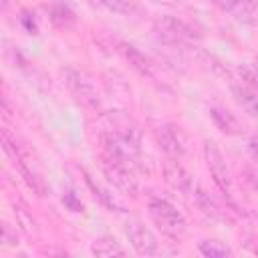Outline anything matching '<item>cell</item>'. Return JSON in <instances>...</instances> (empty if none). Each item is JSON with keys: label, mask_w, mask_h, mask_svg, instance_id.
Here are the masks:
<instances>
[{"label": "cell", "mask_w": 258, "mask_h": 258, "mask_svg": "<svg viewBox=\"0 0 258 258\" xmlns=\"http://www.w3.org/2000/svg\"><path fill=\"white\" fill-rule=\"evenodd\" d=\"M149 216L169 236H181L187 230L183 214L167 200H161V198L149 200Z\"/></svg>", "instance_id": "cell-1"}, {"label": "cell", "mask_w": 258, "mask_h": 258, "mask_svg": "<svg viewBox=\"0 0 258 258\" xmlns=\"http://www.w3.org/2000/svg\"><path fill=\"white\" fill-rule=\"evenodd\" d=\"M2 141H4V149H6V153L14 159V165L18 167V171H20V175L24 177V181L28 183V187H30L36 196H44V183H42V177L32 169V165L26 161L24 151L16 145V135H12L8 129H4V133H2Z\"/></svg>", "instance_id": "cell-2"}, {"label": "cell", "mask_w": 258, "mask_h": 258, "mask_svg": "<svg viewBox=\"0 0 258 258\" xmlns=\"http://www.w3.org/2000/svg\"><path fill=\"white\" fill-rule=\"evenodd\" d=\"M62 79L67 83V87L75 93V97L89 109H97L101 105V99H99V93H97V87L93 85V81L79 69L75 67H67L62 69Z\"/></svg>", "instance_id": "cell-3"}, {"label": "cell", "mask_w": 258, "mask_h": 258, "mask_svg": "<svg viewBox=\"0 0 258 258\" xmlns=\"http://www.w3.org/2000/svg\"><path fill=\"white\" fill-rule=\"evenodd\" d=\"M103 171L109 177V181H113L115 187H119L123 194L127 196H137V179L133 175V165L127 161H121L117 157H109L103 155Z\"/></svg>", "instance_id": "cell-4"}, {"label": "cell", "mask_w": 258, "mask_h": 258, "mask_svg": "<svg viewBox=\"0 0 258 258\" xmlns=\"http://www.w3.org/2000/svg\"><path fill=\"white\" fill-rule=\"evenodd\" d=\"M204 155H206V163H208V169L212 173L214 183L230 200V196H232V179H230V169L226 165V159H224L222 151L218 149V145L214 141H204Z\"/></svg>", "instance_id": "cell-5"}, {"label": "cell", "mask_w": 258, "mask_h": 258, "mask_svg": "<svg viewBox=\"0 0 258 258\" xmlns=\"http://www.w3.org/2000/svg\"><path fill=\"white\" fill-rule=\"evenodd\" d=\"M125 234H127V240L131 244V248L141 254V256H153L157 252V238L155 234L143 226L141 222H129L127 228H125Z\"/></svg>", "instance_id": "cell-6"}, {"label": "cell", "mask_w": 258, "mask_h": 258, "mask_svg": "<svg viewBox=\"0 0 258 258\" xmlns=\"http://www.w3.org/2000/svg\"><path fill=\"white\" fill-rule=\"evenodd\" d=\"M224 12L232 14L238 22L258 26V4L254 0H214Z\"/></svg>", "instance_id": "cell-7"}, {"label": "cell", "mask_w": 258, "mask_h": 258, "mask_svg": "<svg viewBox=\"0 0 258 258\" xmlns=\"http://www.w3.org/2000/svg\"><path fill=\"white\" fill-rule=\"evenodd\" d=\"M163 173H165V181L177 189L181 196H189L194 191V181H191V175L185 171V167L175 159V157H169L163 165Z\"/></svg>", "instance_id": "cell-8"}, {"label": "cell", "mask_w": 258, "mask_h": 258, "mask_svg": "<svg viewBox=\"0 0 258 258\" xmlns=\"http://www.w3.org/2000/svg\"><path fill=\"white\" fill-rule=\"evenodd\" d=\"M157 28H159V32H163V36H167V38H171L175 42L177 40H194L198 36L196 30L189 24H185L179 18H173V16L159 18L157 20Z\"/></svg>", "instance_id": "cell-9"}, {"label": "cell", "mask_w": 258, "mask_h": 258, "mask_svg": "<svg viewBox=\"0 0 258 258\" xmlns=\"http://www.w3.org/2000/svg\"><path fill=\"white\" fill-rule=\"evenodd\" d=\"M210 117H212V121L216 123V127L220 129V131H224L226 135H238L240 133V123H238V119L230 113V111H226V109H222V107H212L210 109Z\"/></svg>", "instance_id": "cell-10"}, {"label": "cell", "mask_w": 258, "mask_h": 258, "mask_svg": "<svg viewBox=\"0 0 258 258\" xmlns=\"http://www.w3.org/2000/svg\"><path fill=\"white\" fill-rule=\"evenodd\" d=\"M85 179H87V183H89L91 191L95 194V198H99V200H101V204H103L105 208H109L111 212H125V204H123L119 198H115L107 187H103L101 183H97L89 173H85Z\"/></svg>", "instance_id": "cell-11"}, {"label": "cell", "mask_w": 258, "mask_h": 258, "mask_svg": "<svg viewBox=\"0 0 258 258\" xmlns=\"http://www.w3.org/2000/svg\"><path fill=\"white\" fill-rule=\"evenodd\" d=\"M121 52H123V56L129 60V64L137 71V73H141V75H145V77H153V64H151V60L143 54V52H139L135 46H131V44H121Z\"/></svg>", "instance_id": "cell-12"}, {"label": "cell", "mask_w": 258, "mask_h": 258, "mask_svg": "<svg viewBox=\"0 0 258 258\" xmlns=\"http://www.w3.org/2000/svg\"><path fill=\"white\" fill-rule=\"evenodd\" d=\"M159 143H161L163 151L169 153L171 157H179L185 151L183 141L179 139V131H175V127H163L159 131Z\"/></svg>", "instance_id": "cell-13"}, {"label": "cell", "mask_w": 258, "mask_h": 258, "mask_svg": "<svg viewBox=\"0 0 258 258\" xmlns=\"http://www.w3.org/2000/svg\"><path fill=\"white\" fill-rule=\"evenodd\" d=\"M91 252L101 258H111V256H125L123 246L113 238V236H101L91 244Z\"/></svg>", "instance_id": "cell-14"}, {"label": "cell", "mask_w": 258, "mask_h": 258, "mask_svg": "<svg viewBox=\"0 0 258 258\" xmlns=\"http://www.w3.org/2000/svg\"><path fill=\"white\" fill-rule=\"evenodd\" d=\"M232 91H234V97L240 103V107L246 113H250L252 117H258V93H254V91H250L248 87H242V85H234Z\"/></svg>", "instance_id": "cell-15"}, {"label": "cell", "mask_w": 258, "mask_h": 258, "mask_svg": "<svg viewBox=\"0 0 258 258\" xmlns=\"http://www.w3.org/2000/svg\"><path fill=\"white\" fill-rule=\"evenodd\" d=\"M198 250L204 256H230L232 254V250L220 240H202L198 244Z\"/></svg>", "instance_id": "cell-16"}, {"label": "cell", "mask_w": 258, "mask_h": 258, "mask_svg": "<svg viewBox=\"0 0 258 258\" xmlns=\"http://www.w3.org/2000/svg\"><path fill=\"white\" fill-rule=\"evenodd\" d=\"M109 10H113V12H117V14H127V16H131V14H135L137 12V6L131 2V0H101Z\"/></svg>", "instance_id": "cell-17"}, {"label": "cell", "mask_w": 258, "mask_h": 258, "mask_svg": "<svg viewBox=\"0 0 258 258\" xmlns=\"http://www.w3.org/2000/svg\"><path fill=\"white\" fill-rule=\"evenodd\" d=\"M50 18H52V22L54 24H58V26H67L69 22H73L75 20V14L67 8V6H62V4H56V6H52V10H50Z\"/></svg>", "instance_id": "cell-18"}, {"label": "cell", "mask_w": 258, "mask_h": 258, "mask_svg": "<svg viewBox=\"0 0 258 258\" xmlns=\"http://www.w3.org/2000/svg\"><path fill=\"white\" fill-rule=\"evenodd\" d=\"M62 202H64V206H69L73 212H83V204L75 198V194H71V191H67L64 196H62Z\"/></svg>", "instance_id": "cell-19"}, {"label": "cell", "mask_w": 258, "mask_h": 258, "mask_svg": "<svg viewBox=\"0 0 258 258\" xmlns=\"http://www.w3.org/2000/svg\"><path fill=\"white\" fill-rule=\"evenodd\" d=\"M248 149L252 151V155H254V159L258 161V143H256V141H250V145H248Z\"/></svg>", "instance_id": "cell-20"}]
</instances>
